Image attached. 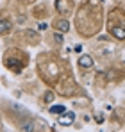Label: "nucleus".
<instances>
[{"label":"nucleus","instance_id":"f257e3e1","mask_svg":"<svg viewBox=\"0 0 125 132\" xmlns=\"http://www.w3.org/2000/svg\"><path fill=\"white\" fill-rule=\"evenodd\" d=\"M79 66H82V68H91L93 66V57L91 55H81L79 57Z\"/></svg>","mask_w":125,"mask_h":132},{"label":"nucleus","instance_id":"f03ea898","mask_svg":"<svg viewBox=\"0 0 125 132\" xmlns=\"http://www.w3.org/2000/svg\"><path fill=\"white\" fill-rule=\"evenodd\" d=\"M73 118H75L73 112H66V114L59 116V123H61V125H72V123H73Z\"/></svg>","mask_w":125,"mask_h":132},{"label":"nucleus","instance_id":"7ed1b4c3","mask_svg":"<svg viewBox=\"0 0 125 132\" xmlns=\"http://www.w3.org/2000/svg\"><path fill=\"white\" fill-rule=\"evenodd\" d=\"M20 127H21L23 132H34V123H32L30 120H29V121H21Z\"/></svg>","mask_w":125,"mask_h":132},{"label":"nucleus","instance_id":"20e7f679","mask_svg":"<svg viewBox=\"0 0 125 132\" xmlns=\"http://www.w3.org/2000/svg\"><path fill=\"white\" fill-rule=\"evenodd\" d=\"M9 30H11V22L0 20V32H9Z\"/></svg>","mask_w":125,"mask_h":132},{"label":"nucleus","instance_id":"39448f33","mask_svg":"<svg viewBox=\"0 0 125 132\" xmlns=\"http://www.w3.org/2000/svg\"><path fill=\"white\" fill-rule=\"evenodd\" d=\"M68 27H70V23L66 22V20L57 22V30H59V32H66V30H68Z\"/></svg>","mask_w":125,"mask_h":132},{"label":"nucleus","instance_id":"423d86ee","mask_svg":"<svg viewBox=\"0 0 125 132\" xmlns=\"http://www.w3.org/2000/svg\"><path fill=\"white\" fill-rule=\"evenodd\" d=\"M43 100H45L46 104H52V102H54V91H46L45 96H43Z\"/></svg>","mask_w":125,"mask_h":132},{"label":"nucleus","instance_id":"0eeeda50","mask_svg":"<svg viewBox=\"0 0 125 132\" xmlns=\"http://www.w3.org/2000/svg\"><path fill=\"white\" fill-rule=\"evenodd\" d=\"M50 112H52V114H57V112H64V105H52V107H50Z\"/></svg>","mask_w":125,"mask_h":132},{"label":"nucleus","instance_id":"6e6552de","mask_svg":"<svg viewBox=\"0 0 125 132\" xmlns=\"http://www.w3.org/2000/svg\"><path fill=\"white\" fill-rule=\"evenodd\" d=\"M54 39H56L57 43H64V38H62V34H61V32H57V34L54 36Z\"/></svg>","mask_w":125,"mask_h":132}]
</instances>
